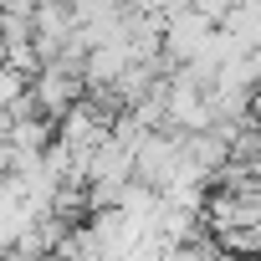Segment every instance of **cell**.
Segmentation results:
<instances>
[{
    "label": "cell",
    "mask_w": 261,
    "mask_h": 261,
    "mask_svg": "<svg viewBox=\"0 0 261 261\" xmlns=\"http://www.w3.org/2000/svg\"><path fill=\"white\" fill-rule=\"evenodd\" d=\"M31 97H36V108H41V118L51 123H62L82 97H87V82H82V72H72V67H62V62H51V67H41L36 77H31Z\"/></svg>",
    "instance_id": "obj_1"
}]
</instances>
